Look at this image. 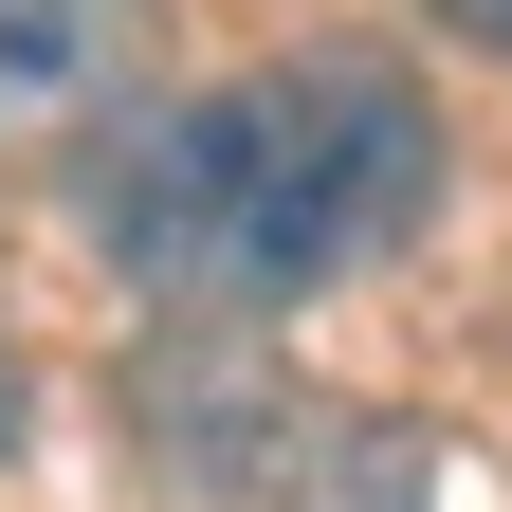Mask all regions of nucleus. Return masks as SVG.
<instances>
[{"label": "nucleus", "instance_id": "1", "mask_svg": "<svg viewBox=\"0 0 512 512\" xmlns=\"http://www.w3.org/2000/svg\"><path fill=\"white\" fill-rule=\"evenodd\" d=\"M439 220V110L403 55H293V74H238L202 110H165L147 147L110 165V256L202 330L256 311H311L330 275L403 256Z\"/></svg>", "mask_w": 512, "mask_h": 512}, {"label": "nucleus", "instance_id": "2", "mask_svg": "<svg viewBox=\"0 0 512 512\" xmlns=\"http://www.w3.org/2000/svg\"><path fill=\"white\" fill-rule=\"evenodd\" d=\"M165 0H0V147H92L147 92Z\"/></svg>", "mask_w": 512, "mask_h": 512}, {"label": "nucleus", "instance_id": "3", "mask_svg": "<svg viewBox=\"0 0 512 512\" xmlns=\"http://www.w3.org/2000/svg\"><path fill=\"white\" fill-rule=\"evenodd\" d=\"M19 421H37V384H19V348H0V458H19Z\"/></svg>", "mask_w": 512, "mask_h": 512}, {"label": "nucleus", "instance_id": "4", "mask_svg": "<svg viewBox=\"0 0 512 512\" xmlns=\"http://www.w3.org/2000/svg\"><path fill=\"white\" fill-rule=\"evenodd\" d=\"M439 19H458V37H494V55H512V0H439Z\"/></svg>", "mask_w": 512, "mask_h": 512}]
</instances>
